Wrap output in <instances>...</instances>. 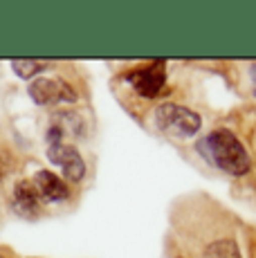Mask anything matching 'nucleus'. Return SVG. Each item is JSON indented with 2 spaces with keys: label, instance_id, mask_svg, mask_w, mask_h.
<instances>
[{
  "label": "nucleus",
  "instance_id": "nucleus-9",
  "mask_svg": "<svg viewBox=\"0 0 256 258\" xmlns=\"http://www.w3.org/2000/svg\"><path fill=\"white\" fill-rule=\"evenodd\" d=\"M47 68H50V63L45 61H12V70L21 79H32L43 70H47Z\"/></svg>",
  "mask_w": 256,
  "mask_h": 258
},
{
  "label": "nucleus",
  "instance_id": "nucleus-7",
  "mask_svg": "<svg viewBox=\"0 0 256 258\" xmlns=\"http://www.w3.org/2000/svg\"><path fill=\"white\" fill-rule=\"evenodd\" d=\"M34 186L38 188L41 198H45L47 202H61L68 200V196H70L68 184L58 175H54L52 171H38L34 175Z\"/></svg>",
  "mask_w": 256,
  "mask_h": 258
},
{
  "label": "nucleus",
  "instance_id": "nucleus-8",
  "mask_svg": "<svg viewBox=\"0 0 256 258\" xmlns=\"http://www.w3.org/2000/svg\"><path fill=\"white\" fill-rule=\"evenodd\" d=\"M203 258H243V256H240V247L234 238H218V240L209 242L205 247Z\"/></svg>",
  "mask_w": 256,
  "mask_h": 258
},
{
  "label": "nucleus",
  "instance_id": "nucleus-12",
  "mask_svg": "<svg viewBox=\"0 0 256 258\" xmlns=\"http://www.w3.org/2000/svg\"><path fill=\"white\" fill-rule=\"evenodd\" d=\"M254 97H256V90H254Z\"/></svg>",
  "mask_w": 256,
  "mask_h": 258
},
{
  "label": "nucleus",
  "instance_id": "nucleus-6",
  "mask_svg": "<svg viewBox=\"0 0 256 258\" xmlns=\"http://www.w3.org/2000/svg\"><path fill=\"white\" fill-rule=\"evenodd\" d=\"M14 211L23 218H34L41 209V193L34 186V182L21 180L14 186V198H12Z\"/></svg>",
  "mask_w": 256,
  "mask_h": 258
},
{
  "label": "nucleus",
  "instance_id": "nucleus-11",
  "mask_svg": "<svg viewBox=\"0 0 256 258\" xmlns=\"http://www.w3.org/2000/svg\"><path fill=\"white\" fill-rule=\"evenodd\" d=\"M0 258H5V256H3V254H0Z\"/></svg>",
  "mask_w": 256,
  "mask_h": 258
},
{
  "label": "nucleus",
  "instance_id": "nucleus-10",
  "mask_svg": "<svg viewBox=\"0 0 256 258\" xmlns=\"http://www.w3.org/2000/svg\"><path fill=\"white\" fill-rule=\"evenodd\" d=\"M252 79H254V81H256V63H254V66H252Z\"/></svg>",
  "mask_w": 256,
  "mask_h": 258
},
{
  "label": "nucleus",
  "instance_id": "nucleus-1",
  "mask_svg": "<svg viewBox=\"0 0 256 258\" xmlns=\"http://www.w3.org/2000/svg\"><path fill=\"white\" fill-rule=\"evenodd\" d=\"M198 153L207 164L220 168V171L229 173V175H245L252 166L247 148L243 146V142L234 135L227 128H216L207 137L198 142Z\"/></svg>",
  "mask_w": 256,
  "mask_h": 258
},
{
  "label": "nucleus",
  "instance_id": "nucleus-3",
  "mask_svg": "<svg viewBox=\"0 0 256 258\" xmlns=\"http://www.w3.org/2000/svg\"><path fill=\"white\" fill-rule=\"evenodd\" d=\"M124 79L135 88V92L140 94V97L155 99L166 86V63L153 61V63H149V66L135 68V70L126 72Z\"/></svg>",
  "mask_w": 256,
  "mask_h": 258
},
{
  "label": "nucleus",
  "instance_id": "nucleus-4",
  "mask_svg": "<svg viewBox=\"0 0 256 258\" xmlns=\"http://www.w3.org/2000/svg\"><path fill=\"white\" fill-rule=\"evenodd\" d=\"M47 157H50V162L61 166L68 182H81L83 175H86V162H83L81 153L70 144H50L47 146Z\"/></svg>",
  "mask_w": 256,
  "mask_h": 258
},
{
  "label": "nucleus",
  "instance_id": "nucleus-5",
  "mask_svg": "<svg viewBox=\"0 0 256 258\" xmlns=\"http://www.w3.org/2000/svg\"><path fill=\"white\" fill-rule=\"evenodd\" d=\"M29 97L38 106H50V103L58 101H77V92L66 81H58V79H34V83L29 86Z\"/></svg>",
  "mask_w": 256,
  "mask_h": 258
},
{
  "label": "nucleus",
  "instance_id": "nucleus-2",
  "mask_svg": "<svg viewBox=\"0 0 256 258\" xmlns=\"http://www.w3.org/2000/svg\"><path fill=\"white\" fill-rule=\"evenodd\" d=\"M155 121L164 133L182 137V140L194 137L203 128V119H200L198 112L189 110L184 106H178V103H162L155 110Z\"/></svg>",
  "mask_w": 256,
  "mask_h": 258
}]
</instances>
